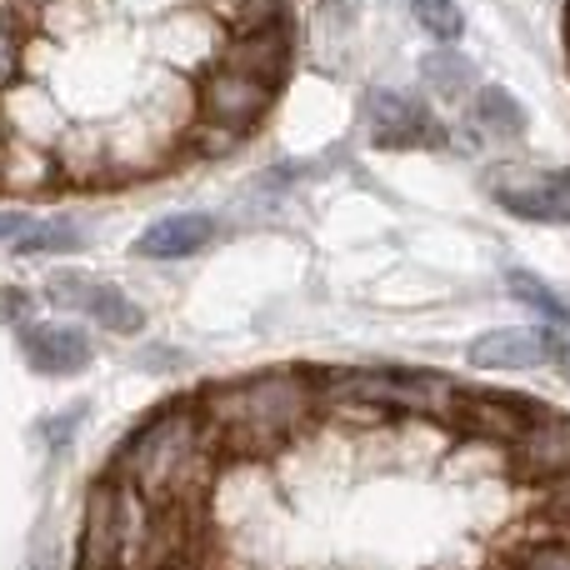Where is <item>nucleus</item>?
Masks as SVG:
<instances>
[{
    "label": "nucleus",
    "mask_w": 570,
    "mask_h": 570,
    "mask_svg": "<svg viewBox=\"0 0 570 570\" xmlns=\"http://www.w3.org/2000/svg\"><path fill=\"white\" fill-rule=\"evenodd\" d=\"M236 455L226 451V435L206 415L200 395H180V401H166L160 411H150L116 445V455L106 461V475H120L126 485H136L150 505H210L216 475Z\"/></svg>",
    "instance_id": "nucleus-1"
},
{
    "label": "nucleus",
    "mask_w": 570,
    "mask_h": 570,
    "mask_svg": "<svg viewBox=\"0 0 570 570\" xmlns=\"http://www.w3.org/2000/svg\"><path fill=\"white\" fill-rule=\"evenodd\" d=\"M200 405L226 435V451L236 461H281L325 421L321 371H295V365L256 371L230 385H206Z\"/></svg>",
    "instance_id": "nucleus-2"
},
{
    "label": "nucleus",
    "mask_w": 570,
    "mask_h": 570,
    "mask_svg": "<svg viewBox=\"0 0 570 570\" xmlns=\"http://www.w3.org/2000/svg\"><path fill=\"white\" fill-rule=\"evenodd\" d=\"M276 100V86L261 76H246L236 66H210L196 86V106H200V120H220L230 130H250L261 116L271 110Z\"/></svg>",
    "instance_id": "nucleus-3"
},
{
    "label": "nucleus",
    "mask_w": 570,
    "mask_h": 570,
    "mask_svg": "<svg viewBox=\"0 0 570 570\" xmlns=\"http://www.w3.org/2000/svg\"><path fill=\"white\" fill-rule=\"evenodd\" d=\"M570 471V415L546 405L531 425L511 441V485L535 491V485L556 481Z\"/></svg>",
    "instance_id": "nucleus-4"
},
{
    "label": "nucleus",
    "mask_w": 570,
    "mask_h": 570,
    "mask_svg": "<svg viewBox=\"0 0 570 570\" xmlns=\"http://www.w3.org/2000/svg\"><path fill=\"white\" fill-rule=\"evenodd\" d=\"M491 196L521 220L570 226V166L566 170H491Z\"/></svg>",
    "instance_id": "nucleus-5"
},
{
    "label": "nucleus",
    "mask_w": 570,
    "mask_h": 570,
    "mask_svg": "<svg viewBox=\"0 0 570 570\" xmlns=\"http://www.w3.org/2000/svg\"><path fill=\"white\" fill-rule=\"evenodd\" d=\"M365 116H371V140L381 150H421L445 146V126L405 90H371L365 96Z\"/></svg>",
    "instance_id": "nucleus-6"
},
{
    "label": "nucleus",
    "mask_w": 570,
    "mask_h": 570,
    "mask_svg": "<svg viewBox=\"0 0 570 570\" xmlns=\"http://www.w3.org/2000/svg\"><path fill=\"white\" fill-rule=\"evenodd\" d=\"M561 341L556 331H535V325H505V331H485L471 341L465 361L475 371H535V365L556 361Z\"/></svg>",
    "instance_id": "nucleus-7"
},
{
    "label": "nucleus",
    "mask_w": 570,
    "mask_h": 570,
    "mask_svg": "<svg viewBox=\"0 0 570 570\" xmlns=\"http://www.w3.org/2000/svg\"><path fill=\"white\" fill-rule=\"evenodd\" d=\"M276 495V475L271 461H230L216 475L210 491V521H230V525H250L266 515V501Z\"/></svg>",
    "instance_id": "nucleus-8"
},
{
    "label": "nucleus",
    "mask_w": 570,
    "mask_h": 570,
    "mask_svg": "<svg viewBox=\"0 0 570 570\" xmlns=\"http://www.w3.org/2000/svg\"><path fill=\"white\" fill-rule=\"evenodd\" d=\"M541 411L546 405L525 401V395H515V391H465L461 415H455V435H485V441L511 445Z\"/></svg>",
    "instance_id": "nucleus-9"
},
{
    "label": "nucleus",
    "mask_w": 570,
    "mask_h": 570,
    "mask_svg": "<svg viewBox=\"0 0 570 570\" xmlns=\"http://www.w3.org/2000/svg\"><path fill=\"white\" fill-rule=\"evenodd\" d=\"M20 355L40 375H80L90 365V335L66 321H36L20 325Z\"/></svg>",
    "instance_id": "nucleus-10"
},
{
    "label": "nucleus",
    "mask_w": 570,
    "mask_h": 570,
    "mask_svg": "<svg viewBox=\"0 0 570 570\" xmlns=\"http://www.w3.org/2000/svg\"><path fill=\"white\" fill-rule=\"evenodd\" d=\"M56 186H66L60 150L40 146V140H26V136H6V150H0V190H16V196H50Z\"/></svg>",
    "instance_id": "nucleus-11"
},
{
    "label": "nucleus",
    "mask_w": 570,
    "mask_h": 570,
    "mask_svg": "<svg viewBox=\"0 0 570 570\" xmlns=\"http://www.w3.org/2000/svg\"><path fill=\"white\" fill-rule=\"evenodd\" d=\"M291 50H295L291 20H281V26L230 36L226 46H220V66H236V70H246V76H261V80H271V86H281V76L291 70Z\"/></svg>",
    "instance_id": "nucleus-12"
},
{
    "label": "nucleus",
    "mask_w": 570,
    "mask_h": 570,
    "mask_svg": "<svg viewBox=\"0 0 570 570\" xmlns=\"http://www.w3.org/2000/svg\"><path fill=\"white\" fill-rule=\"evenodd\" d=\"M216 240V220L200 210H180V216H160L156 226H146L136 236V256L146 261H186Z\"/></svg>",
    "instance_id": "nucleus-13"
},
{
    "label": "nucleus",
    "mask_w": 570,
    "mask_h": 570,
    "mask_svg": "<svg viewBox=\"0 0 570 570\" xmlns=\"http://www.w3.org/2000/svg\"><path fill=\"white\" fill-rule=\"evenodd\" d=\"M495 561H505L511 570H570V541L556 535L551 521L535 511V521L525 525V541L515 546V551L495 556Z\"/></svg>",
    "instance_id": "nucleus-14"
},
{
    "label": "nucleus",
    "mask_w": 570,
    "mask_h": 570,
    "mask_svg": "<svg viewBox=\"0 0 570 570\" xmlns=\"http://www.w3.org/2000/svg\"><path fill=\"white\" fill-rule=\"evenodd\" d=\"M86 315L100 325V331H110V335L146 331V311H140V305L130 301L120 285H100L96 281V291H90V301H86Z\"/></svg>",
    "instance_id": "nucleus-15"
},
{
    "label": "nucleus",
    "mask_w": 570,
    "mask_h": 570,
    "mask_svg": "<svg viewBox=\"0 0 570 570\" xmlns=\"http://www.w3.org/2000/svg\"><path fill=\"white\" fill-rule=\"evenodd\" d=\"M475 126L501 136V140H521L525 136V106L505 86H481L475 90Z\"/></svg>",
    "instance_id": "nucleus-16"
},
{
    "label": "nucleus",
    "mask_w": 570,
    "mask_h": 570,
    "mask_svg": "<svg viewBox=\"0 0 570 570\" xmlns=\"http://www.w3.org/2000/svg\"><path fill=\"white\" fill-rule=\"evenodd\" d=\"M421 80L431 96L441 100H465V90L475 86V66L461 56V50H431L421 60Z\"/></svg>",
    "instance_id": "nucleus-17"
},
{
    "label": "nucleus",
    "mask_w": 570,
    "mask_h": 570,
    "mask_svg": "<svg viewBox=\"0 0 570 570\" xmlns=\"http://www.w3.org/2000/svg\"><path fill=\"white\" fill-rule=\"evenodd\" d=\"M285 6H291V0H216L210 16H220V26H226L230 36H246V30L281 26Z\"/></svg>",
    "instance_id": "nucleus-18"
},
{
    "label": "nucleus",
    "mask_w": 570,
    "mask_h": 570,
    "mask_svg": "<svg viewBox=\"0 0 570 570\" xmlns=\"http://www.w3.org/2000/svg\"><path fill=\"white\" fill-rule=\"evenodd\" d=\"M86 246V236H80L70 220H30V230L26 236H16L10 240V250L16 256H66V250H80Z\"/></svg>",
    "instance_id": "nucleus-19"
},
{
    "label": "nucleus",
    "mask_w": 570,
    "mask_h": 570,
    "mask_svg": "<svg viewBox=\"0 0 570 570\" xmlns=\"http://www.w3.org/2000/svg\"><path fill=\"white\" fill-rule=\"evenodd\" d=\"M36 36V30L26 26L20 16H0V96L6 90H16L20 86V76H26V40Z\"/></svg>",
    "instance_id": "nucleus-20"
},
{
    "label": "nucleus",
    "mask_w": 570,
    "mask_h": 570,
    "mask_svg": "<svg viewBox=\"0 0 570 570\" xmlns=\"http://www.w3.org/2000/svg\"><path fill=\"white\" fill-rule=\"evenodd\" d=\"M505 291H511V295H515V301H521V305H531L535 315H546V321H551V325H561L566 315H570L561 295H556V291H551V285H546V281H535L531 271H511V276H505Z\"/></svg>",
    "instance_id": "nucleus-21"
},
{
    "label": "nucleus",
    "mask_w": 570,
    "mask_h": 570,
    "mask_svg": "<svg viewBox=\"0 0 570 570\" xmlns=\"http://www.w3.org/2000/svg\"><path fill=\"white\" fill-rule=\"evenodd\" d=\"M240 140H246V130H230V126H220V120H196L186 146L196 150L200 160H220V156H230V150H240Z\"/></svg>",
    "instance_id": "nucleus-22"
},
{
    "label": "nucleus",
    "mask_w": 570,
    "mask_h": 570,
    "mask_svg": "<svg viewBox=\"0 0 570 570\" xmlns=\"http://www.w3.org/2000/svg\"><path fill=\"white\" fill-rule=\"evenodd\" d=\"M90 291H96V281L86 271H50V281H46V301L56 311H86Z\"/></svg>",
    "instance_id": "nucleus-23"
},
{
    "label": "nucleus",
    "mask_w": 570,
    "mask_h": 570,
    "mask_svg": "<svg viewBox=\"0 0 570 570\" xmlns=\"http://www.w3.org/2000/svg\"><path fill=\"white\" fill-rule=\"evenodd\" d=\"M415 20H421V30L435 40H455L465 30V16L455 0H415Z\"/></svg>",
    "instance_id": "nucleus-24"
},
{
    "label": "nucleus",
    "mask_w": 570,
    "mask_h": 570,
    "mask_svg": "<svg viewBox=\"0 0 570 570\" xmlns=\"http://www.w3.org/2000/svg\"><path fill=\"white\" fill-rule=\"evenodd\" d=\"M26 311H30V295L26 291H0V315H6V321H20Z\"/></svg>",
    "instance_id": "nucleus-25"
},
{
    "label": "nucleus",
    "mask_w": 570,
    "mask_h": 570,
    "mask_svg": "<svg viewBox=\"0 0 570 570\" xmlns=\"http://www.w3.org/2000/svg\"><path fill=\"white\" fill-rule=\"evenodd\" d=\"M30 230V216H20V210H0V240H16Z\"/></svg>",
    "instance_id": "nucleus-26"
},
{
    "label": "nucleus",
    "mask_w": 570,
    "mask_h": 570,
    "mask_svg": "<svg viewBox=\"0 0 570 570\" xmlns=\"http://www.w3.org/2000/svg\"><path fill=\"white\" fill-rule=\"evenodd\" d=\"M80 415H86V405H70V415L50 421V425H56V431H50V441H70V435H76V421H80Z\"/></svg>",
    "instance_id": "nucleus-27"
},
{
    "label": "nucleus",
    "mask_w": 570,
    "mask_h": 570,
    "mask_svg": "<svg viewBox=\"0 0 570 570\" xmlns=\"http://www.w3.org/2000/svg\"><path fill=\"white\" fill-rule=\"evenodd\" d=\"M30 570H56V551H50V546H40L36 561H30Z\"/></svg>",
    "instance_id": "nucleus-28"
},
{
    "label": "nucleus",
    "mask_w": 570,
    "mask_h": 570,
    "mask_svg": "<svg viewBox=\"0 0 570 570\" xmlns=\"http://www.w3.org/2000/svg\"><path fill=\"white\" fill-rule=\"evenodd\" d=\"M556 371H561V375H566V381H570V335H566V341H561V351H556Z\"/></svg>",
    "instance_id": "nucleus-29"
},
{
    "label": "nucleus",
    "mask_w": 570,
    "mask_h": 570,
    "mask_svg": "<svg viewBox=\"0 0 570 570\" xmlns=\"http://www.w3.org/2000/svg\"><path fill=\"white\" fill-rule=\"evenodd\" d=\"M566 36H570V6H566Z\"/></svg>",
    "instance_id": "nucleus-30"
}]
</instances>
